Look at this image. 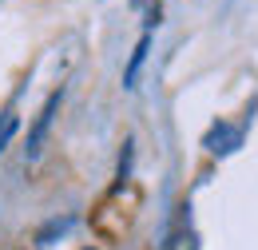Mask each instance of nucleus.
I'll use <instances>...</instances> for the list:
<instances>
[{"mask_svg":"<svg viewBox=\"0 0 258 250\" xmlns=\"http://www.w3.org/2000/svg\"><path fill=\"white\" fill-rule=\"evenodd\" d=\"M60 103H64V92H52V95H48V103L40 107V115H36L32 131H28V159L40 155V147H44V135H48V127H52V119H56Z\"/></svg>","mask_w":258,"mask_h":250,"instance_id":"f257e3e1","label":"nucleus"},{"mask_svg":"<svg viewBox=\"0 0 258 250\" xmlns=\"http://www.w3.org/2000/svg\"><path fill=\"white\" fill-rule=\"evenodd\" d=\"M238 143H242V131H238V127H226V123H219L215 131H211V135H207V147H211L215 155H226V151H234Z\"/></svg>","mask_w":258,"mask_h":250,"instance_id":"f03ea898","label":"nucleus"},{"mask_svg":"<svg viewBox=\"0 0 258 250\" xmlns=\"http://www.w3.org/2000/svg\"><path fill=\"white\" fill-rule=\"evenodd\" d=\"M147 48H151V36H143V40L135 44V52H131V60H127V72H123V88H135L139 68H143V60H147Z\"/></svg>","mask_w":258,"mask_h":250,"instance_id":"7ed1b4c3","label":"nucleus"},{"mask_svg":"<svg viewBox=\"0 0 258 250\" xmlns=\"http://www.w3.org/2000/svg\"><path fill=\"white\" fill-rule=\"evenodd\" d=\"M16 127H20V119H16V115H4V119H0V155H4L8 139L16 135Z\"/></svg>","mask_w":258,"mask_h":250,"instance_id":"20e7f679","label":"nucleus"}]
</instances>
